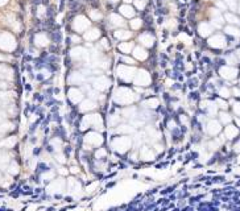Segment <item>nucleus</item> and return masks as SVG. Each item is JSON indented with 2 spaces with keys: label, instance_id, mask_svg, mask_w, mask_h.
Segmentation results:
<instances>
[{
  "label": "nucleus",
  "instance_id": "f257e3e1",
  "mask_svg": "<svg viewBox=\"0 0 240 211\" xmlns=\"http://www.w3.org/2000/svg\"><path fill=\"white\" fill-rule=\"evenodd\" d=\"M207 132L210 135H216V133L220 132V124L215 120H211V122L207 124Z\"/></svg>",
  "mask_w": 240,
  "mask_h": 211
},
{
  "label": "nucleus",
  "instance_id": "f03ea898",
  "mask_svg": "<svg viewBox=\"0 0 240 211\" xmlns=\"http://www.w3.org/2000/svg\"><path fill=\"white\" fill-rule=\"evenodd\" d=\"M236 135H237V128H236V127L228 126L226 128V136L228 137V139H232V137H235Z\"/></svg>",
  "mask_w": 240,
  "mask_h": 211
},
{
  "label": "nucleus",
  "instance_id": "7ed1b4c3",
  "mask_svg": "<svg viewBox=\"0 0 240 211\" xmlns=\"http://www.w3.org/2000/svg\"><path fill=\"white\" fill-rule=\"evenodd\" d=\"M86 141H89V143L95 141L96 144H100L102 143V139H100V136L95 135V133H90V135H87V137H86Z\"/></svg>",
  "mask_w": 240,
  "mask_h": 211
},
{
  "label": "nucleus",
  "instance_id": "20e7f679",
  "mask_svg": "<svg viewBox=\"0 0 240 211\" xmlns=\"http://www.w3.org/2000/svg\"><path fill=\"white\" fill-rule=\"evenodd\" d=\"M220 119H222V122L223 123H230L231 122V118H230V115L228 114H220Z\"/></svg>",
  "mask_w": 240,
  "mask_h": 211
},
{
  "label": "nucleus",
  "instance_id": "39448f33",
  "mask_svg": "<svg viewBox=\"0 0 240 211\" xmlns=\"http://www.w3.org/2000/svg\"><path fill=\"white\" fill-rule=\"evenodd\" d=\"M227 32H228V33L230 34H232V36H240V33H239V31H237V29H235V28H231V27H228L226 29Z\"/></svg>",
  "mask_w": 240,
  "mask_h": 211
},
{
  "label": "nucleus",
  "instance_id": "423d86ee",
  "mask_svg": "<svg viewBox=\"0 0 240 211\" xmlns=\"http://www.w3.org/2000/svg\"><path fill=\"white\" fill-rule=\"evenodd\" d=\"M82 106H83V107H82V110H87V108H89V110H91V108H94V107H95L93 102H85Z\"/></svg>",
  "mask_w": 240,
  "mask_h": 211
},
{
  "label": "nucleus",
  "instance_id": "0eeeda50",
  "mask_svg": "<svg viewBox=\"0 0 240 211\" xmlns=\"http://www.w3.org/2000/svg\"><path fill=\"white\" fill-rule=\"evenodd\" d=\"M219 94H220V96H222V98H228V96H230V91H228L227 89H222Z\"/></svg>",
  "mask_w": 240,
  "mask_h": 211
},
{
  "label": "nucleus",
  "instance_id": "6e6552de",
  "mask_svg": "<svg viewBox=\"0 0 240 211\" xmlns=\"http://www.w3.org/2000/svg\"><path fill=\"white\" fill-rule=\"evenodd\" d=\"M233 110H235V114H236V115H240V103H236L235 107H233Z\"/></svg>",
  "mask_w": 240,
  "mask_h": 211
},
{
  "label": "nucleus",
  "instance_id": "1a4fd4ad",
  "mask_svg": "<svg viewBox=\"0 0 240 211\" xmlns=\"http://www.w3.org/2000/svg\"><path fill=\"white\" fill-rule=\"evenodd\" d=\"M218 103H219V107H222V108H227V103H224V102H222V100H218Z\"/></svg>",
  "mask_w": 240,
  "mask_h": 211
},
{
  "label": "nucleus",
  "instance_id": "9d476101",
  "mask_svg": "<svg viewBox=\"0 0 240 211\" xmlns=\"http://www.w3.org/2000/svg\"><path fill=\"white\" fill-rule=\"evenodd\" d=\"M125 1H127V3H129V1H132V0H125Z\"/></svg>",
  "mask_w": 240,
  "mask_h": 211
}]
</instances>
